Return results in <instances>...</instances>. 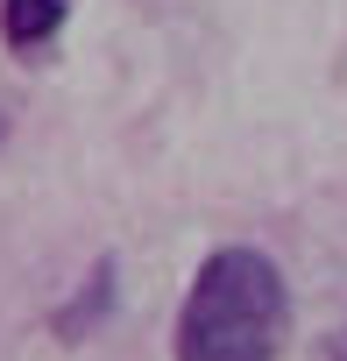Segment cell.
Here are the masks:
<instances>
[{
  "label": "cell",
  "instance_id": "cell-1",
  "mask_svg": "<svg viewBox=\"0 0 347 361\" xmlns=\"http://www.w3.org/2000/svg\"><path fill=\"white\" fill-rule=\"evenodd\" d=\"M291 340V290L262 248H213L178 312V361H276Z\"/></svg>",
  "mask_w": 347,
  "mask_h": 361
},
{
  "label": "cell",
  "instance_id": "cell-2",
  "mask_svg": "<svg viewBox=\"0 0 347 361\" xmlns=\"http://www.w3.org/2000/svg\"><path fill=\"white\" fill-rule=\"evenodd\" d=\"M71 22V0H0V43L15 57H43Z\"/></svg>",
  "mask_w": 347,
  "mask_h": 361
},
{
  "label": "cell",
  "instance_id": "cell-5",
  "mask_svg": "<svg viewBox=\"0 0 347 361\" xmlns=\"http://www.w3.org/2000/svg\"><path fill=\"white\" fill-rule=\"evenodd\" d=\"M0 149H8V114H0Z\"/></svg>",
  "mask_w": 347,
  "mask_h": 361
},
{
  "label": "cell",
  "instance_id": "cell-4",
  "mask_svg": "<svg viewBox=\"0 0 347 361\" xmlns=\"http://www.w3.org/2000/svg\"><path fill=\"white\" fill-rule=\"evenodd\" d=\"M326 361H347V333H333V340H326Z\"/></svg>",
  "mask_w": 347,
  "mask_h": 361
},
{
  "label": "cell",
  "instance_id": "cell-3",
  "mask_svg": "<svg viewBox=\"0 0 347 361\" xmlns=\"http://www.w3.org/2000/svg\"><path fill=\"white\" fill-rule=\"evenodd\" d=\"M106 312H114V255H106V262L78 283V298L57 312V340H85V326H99Z\"/></svg>",
  "mask_w": 347,
  "mask_h": 361
}]
</instances>
